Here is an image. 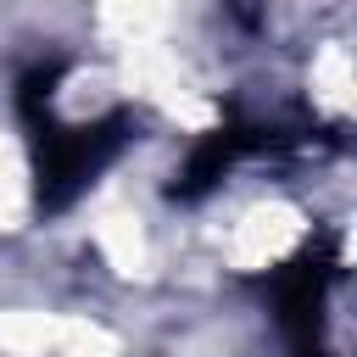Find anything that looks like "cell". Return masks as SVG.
<instances>
[{
  "mask_svg": "<svg viewBox=\"0 0 357 357\" xmlns=\"http://www.w3.org/2000/svg\"><path fill=\"white\" fill-rule=\"evenodd\" d=\"M56 78H61V61H33L17 84V106H22V123H28L33 178H39V206L45 212H61L67 201H78L134 139L128 112L67 123L56 112Z\"/></svg>",
  "mask_w": 357,
  "mask_h": 357,
  "instance_id": "cell-1",
  "label": "cell"
}]
</instances>
